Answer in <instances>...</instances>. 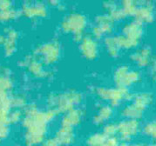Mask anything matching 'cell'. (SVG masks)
Instances as JSON below:
<instances>
[{
  "label": "cell",
  "mask_w": 156,
  "mask_h": 146,
  "mask_svg": "<svg viewBox=\"0 0 156 146\" xmlns=\"http://www.w3.org/2000/svg\"><path fill=\"white\" fill-rule=\"evenodd\" d=\"M73 138V134L72 130L66 126L64 127L62 130H60L58 134H57L56 140L58 144H70Z\"/></svg>",
  "instance_id": "6da1fadb"
},
{
  "label": "cell",
  "mask_w": 156,
  "mask_h": 146,
  "mask_svg": "<svg viewBox=\"0 0 156 146\" xmlns=\"http://www.w3.org/2000/svg\"><path fill=\"white\" fill-rule=\"evenodd\" d=\"M105 139L106 138L104 135H100V134L94 135L88 138V144L89 146H100Z\"/></svg>",
  "instance_id": "7a4b0ae2"
},
{
  "label": "cell",
  "mask_w": 156,
  "mask_h": 146,
  "mask_svg": "<svg viewBox=\"0 0 156 146\" xmlns=\"http://www.w3.org/2000/svg\"><path fill=\"white\" fill-rule=\"evenodd\" d=\"M100 146H117V142L114 138H106Z\"/></svg>",
  "instance_id": "3957f363"
},
{
  "label": "cell",
  "mask_w": 156,
  "mask_h": 146,
  "mask_svg": "<svg viewBox=\"0 0 156 146\" xmlns=\"http://www.w3.org/2000/svg\"><path fill=\"white\" fill-rule=\"evenodd\" d=\"M58 143L56 139H49L47 140L42 146H58Z\"/></svg>",
  "instance_id": "277c9868"
}]
</instances>
